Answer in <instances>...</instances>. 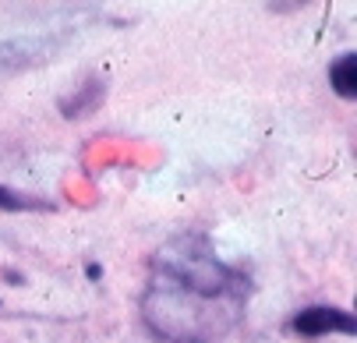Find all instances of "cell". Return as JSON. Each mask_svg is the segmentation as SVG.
I'll list each match as a JSON object with an SVG mask.
<instances>
[{
	"label": "cell",
	"instance_id": "1",
	"mask_svg": "<svg viewBox=\"0 0 357 343\" xmlns=\"http://www.w3.org/2000/svg\"><path fill=\"white\" fill-rule=\"evenodd\" d=\"M251 280L216 255L209 237L181 234L152 255L142 319L167 343H216L244 322Z\"/></svg>",
	"mask_w": 357,
	"mask_h": 343
},
{
	"label": "cell",
	"instance_id": "2",
	"mask_svg": "<svg viewBox=\"0 0 357 343\" xmlns=\"http://www.w3.org/2000/svg\"><path fill=\"white\" fill-rule=\"evenodd\" d=\"M290 329L301 333V336H326V333H343V336H354L357 333V322L350 312L343 308H333V305H312L290 319Z\"/></svg>",
	"mask_w": 357,
	"mask_h": 343
},
{
	"label": "cell",
	"instance_id": "3",
	"mask_svg": "<svg viewBox=\"0 0 357 343\" xmlns=\"http://www.w3.org/2000/svg\"><path fill=\"white\" fill-rule=\"evenodd\" d=\"M329 85L340 100H354L357 96V57L354 54H343L329 64Z\"/></svg>",
	"mask_w": 357,
	"mask_h": 343
},
{
	"label": "cell",
	"instance_id": "4",
	"mask_svg": "<svg viewBox=\"0 0 357 343\" xmlns=\"http://www.w3.org/2000/svg\"><path fill=\"white\" fill-rule=\"evenodd\" d=\"M46 202H32V199H22V195L8 191L4 184H0V209H43Z\"/></svg>",
	"mask_w": 357,
	"mask_h": 343
}]
</instances>
